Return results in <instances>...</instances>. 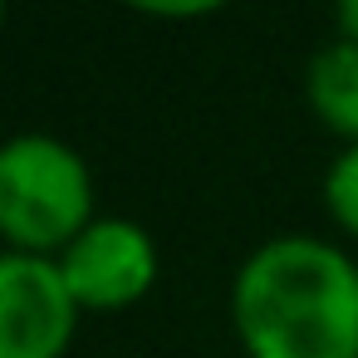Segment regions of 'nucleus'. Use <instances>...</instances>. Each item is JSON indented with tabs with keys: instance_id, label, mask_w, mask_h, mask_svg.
<instances>
[{
	"instance_id": "f257e3e1",
	"label": "nucleus",
	"mask_w": 358,
	"mask_h": 358,
	"mask_svg": "<svg viewBox=\"0 0 358 358\" xmlns=\"http://www.w3.org/2000/svg\"><path fill=\"white\" fill-rule=\"evenodd\" d=\"M245 358H358V255L314 231L265 236L231 275Z\"/></svg>"
},
{
	"instance_id": "f03ea898",
	"label": "nucleus",
	"mask_w": 358,
	"mask_h": 358,
	"mask_svg": "<svg viewBox=\"0 0 358 358\" xmlns=\"http://www.w3.org/2000/svg\"><path fill=\"white\" fill-rule=\"evenodd\" d=\"M99 221L89 157L55 133H15L0 148V236L15 255H64Z\"/></svg>"
},
{
	"instance_id": "423d86ee",
	"label": "nucleus",
	"mask_w": 358,
	"mask_h": 358,
	"mask_svg": "<svg viewBox=\"0 0 358 358\" xmlns=\"http://www.w3.org/2000/svg\"><path fill=\"white\" fill-rule=\"evenodd\" d=\"M319 196H324V216L334 221V231L358 245V143H343L329 157L319 177Z\"/></svg>"
},
{
	"instance_id": "7ed1b4c3",
	"label": "nucleus",
	"mask_w": 358,
	"mask_h": 358,
	"mask_svg": "<svg viewBox=\"0 0 358 358\" xmlns=\"http://www.w3.org/2000/svg\"><path fill=\"white\" fill-rule=\"evenodd\" d=\"M59 260V275L84 314H123L157 289L162 255L143 221L99 216Z\"/></svg>"
},
{
	"instance_id": "1a4fd4ad",
	"label": "nucleus",
	"mask_w": 358,
	"mask_h": 358,
	"mask_svg": "<svg viewBox=\"0 0 358 358\" xmlns=\"http://www.w3.org/2000/svg\"><path fill=\"white\" fill-rule=\"evenodd\" d=\"M241 358H245V353H241Z\"/></svg>"
},
{
	"instance_id": "39448f33",
	"label": "nucleus",
	"mask_w": 358,
	"mask_h": 358,
	"mask_svg": "<svg viewBox=\"0 0 358 358\" xmlns=\"http://www.w3.org/2000/svg\"><path fill=\"white\" fill-rule=\"evenodd\" d=\"M304 103L329 138L358 143V45L334 35L304 64Z\"/></svg>"
},
{
	"instance_id": "20e7f679",
	"label": "nucleus",
	"mask_w": 358,
	"mask_h": 358,
	"mask_svg": "<svg viewBox=\"0 0 358 358\" xmlns=\"http://www.w3.org/2000/svg\"><path fill=\"white\" fill-rule=\"evenodd\" d=\"M79 319L84 309L69 294L59 260L0 255V358H69Z\"/></svg>"
},
{
	"instance_id": "6e6552de",
	"label": "nucleus",
	"mask_w": 358,
	"mask_h": 358,
	"mask_svg": "<svg viewBox=\"0 0 358 358\" xmlns=\"http://www.w3.org/2000/svg\"><path fill=\"white\" fill-rule=\"evenodd\" d=\"M334 35H343V40L358 45V0H343V6L334 10Z\"/></svg>"
},
{
	"instance_id": "0eeeda50",
	"label": "nucleus",
	"mask_w": 358,
	"mask_h": 358,
	"mask_svg": "<svg viewBox=\"0 0 358 358\" xmlns=\"http://www.w3.org/2000/svg\"><path fill=\"white\" fill-rule=\"evenodd\" d=\"M148 15H157V20H201V15H216L221 6H211V0H201V6H192V0H187V6H162V0H157V6H143Z\"/></svg>"
}]
</instances>
